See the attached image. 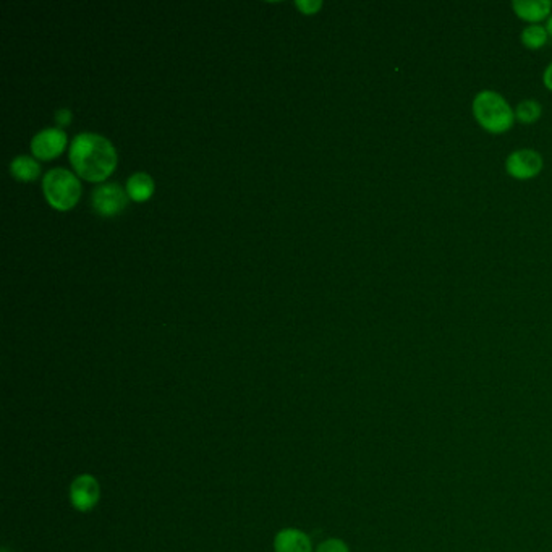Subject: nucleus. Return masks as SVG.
I'll list each match as a JSON object with an SVG mask.
<instances>
[{"mask_svg": "<svg viewBox=\"0 0 552 552\" xmlns=\"http://www.w3.org/2000/svg\"><path fill=\"white\" fill-rule=\"evenodd\" d=\"M70 161L80 177L102 182L116 169L117 154L110 141L101 135L80 133L71 143Z\"/></svg>", "mask_w": 552, "mask_h": 552, "instance_id": "nucleus-1", "label": "nucleus"}, {"mask_svg": "<svg viewBox=\"0 0 552 552\" xmlns=\"http://www.w3.org/2000/svg\"><path fill=\"white\" fill-rule=\"evenodd\" d=\"M473 117L484 132L491 135H502L515 124V110L506 101L504 96L492 89H482L474 96Z\"/></svg>", "mask_w": 552, "mask_h": 552, "instance_id": "nucleus-2", "label": "nucleus"}, {"mask_svg": "<svg viewBox=\"0 0 552 552\" xmlns=\"http://www.w3.org/2000/svg\"><path fill=\"white\" fill-rule=\"evenodd\" d=\"M42 190L47 201L59 211H69L77 204L81 195V185L79 179L65 169H52L42 180Z\"/></svg>", "mask_w": 552, "mask_h": 552, "instance_id": "nucleus-3", "label": "nucleus"}, {"mask_svg": "<svg viewBox=\"0 0 552 552\" xmlns=\"http://www.w3.org/2000/svg\"><path fill=\"white\" fill-rule=\"evenodd\" d=\"M69 498L71 507L77 512H91L101 501V484L94 474H79L71 482Z\"/></svg>", "mask_w": 552, "mask_h": 552, "instance_id": "nucleus-4", "label": "nucleus"}, {"mask_svg": "<svg viewBox=\"0 0 552 552\" xmlns=\"http://www.w3.org/2000/svg\"><path fill=\"white\" fill-rule=\"evenodd\" d=\"M543 167V156L535 149H517L506 159V171L512 179H535L541 173Z\"/></svg>", "mask_w": 552, "mask_h": 552, "instance_id": "nucleus-5", "label": "nucleus"}, {"mask_svg": "<svg viewBox=\"0 0 552 552\" xmlns=\"http://www.w3.org/2000/svg\"><path fill=\"white\" fill-rule=\"evenodd\" d=\"M126 204V193L118 183H104L93 192V208L101 216H116Z\"/></svg>", "mask_w": 552, "mask_h": 552, "instance_id": "nucleus-6", "label": "nucleus"}, {"mask_svg": "<svg viewBox=\"0 0 552 552\" xmlns=\"http://www.w3.org/2000/svg\"><path fill=\"white\" fill-rule=\"evenodd\" d=\"M65 143H67V135L62 130L46 128L33 138V154L40 159H52L62 153Z\"/></svg>", "mask_w": 552, "mask_h": 552, "instance_id": "nucleus-7", "label": "nucleus"}, {"mask_svg": "<svg viewBox=\"0 0 552 552\" xmlns=\"http://www.w3.org/2000/svg\"><path fill=\"white\" fill-rule=\"evenodd\" d=\"M273 547L274 552H314L312 537L294 527L280 529L274 537Z\"/></svg>", "mask_w": 552, "mask_h": 552, "instance_id": "nucleus-8", "label": "nucleus"}, {"mask_svg": "<svg viewBox=\"0 0 552 552\" xmlns=\"http://www.w3.org/2000/svg\"><path fill=\"white\" fill-rule=\"evenodd\" d=\"M512 10L515 15L529 24H539L552 15L551 0H513Z\"/></svg>", "mask_w": 552, "mask_h": 552, "instance_id": "nucleus-9", "label": "nucleus"}, {"mask_svg": "<svg viewBox=\"0 0 552 552\" xmlns=\"http://www.w3.org/2000/svg\"><path fill=\"white\" fill-rule=\"evenodd\" d=\"M154 192V182L145 172H138L126 182V193L135 201H146Z\"/></svg>", "mask_w": 552, "mask_h": 552, "instance_id": "nucleus-10", "label": "nucleus"}, {"mask_svg": "<svg viewBox=\"0 0 552 552\" xmlns=\"http://www.w3.org/2000/svg\"><path fill=\"white\" fill-rule=\"evenodd\" d=\"M547 40H549V33L546 30V26H541V24H529L520 34L521 44L531 51H538L545 47Z\"/></svg>", "mask_w": 552, "mask_h": 552, "instance_id": "nucleus-11", "label": "nucleus"}, {"mask_svg": "<svg viewBox=\"0 0 552 552\" xmlns=\"http://www.w3.org/2000/svg\"><path fill=\"white\" fill-rule=\"evenodd\" d=\"M10 171L20 180H34L40 175V164L33 157L18 156L10 164Z\"/></svg>", "mask_w": 552, "mask_h": 552, "instance_id": "nucleus-12", "label": "nucleus"}, {"mask_svg": "<svg viewBox=\"0 0 552 552\" xmlns=\"http://www.w3.org/2000/svg\"><path fill=\"white\" fill-rule=\"evenodd\" d=\"M541 116H543V108L535 99H525V101L519 102L515 108V120H519L520 124H535L541 118Z\"/></svg>", "mask_w": 552, "mask_h": 552, "instance_id": "nucleus-13", "label": "nucleus"}, {"mask_svg": "<svg viewBox=\"0 0 552 552\" xmlns=\"http://www.w3.org/2000/svg\"><path fill=\"white\" fill-rule=\"evenodd\" d=\"M314 552H351V546L341 538H327L316 546Z\"/></svg>", "mask_w": 552, "mask_h": 552, "instance_id": "nucleus-14", "label": "nucleus"}, {"mask_svg": "<svg viewBox=\"0 0 552 552\" xmlns=\"http://www.w3.org/2000/svg\"><path fill=\"white\" fill-rule=\"evenodd\" d=\"M296 7L302 8L304 14H314L321 7V2H296Z\"/></svg>", "mask_w": 552, "mask_h": 552, "instance_id": "nucleus-15", "label": "nucleus"}, {"mask_svg": "<svg viewBox=\"0 0 552 552\" xmlns=\"http://www.w3.org/2000/svg\"><path fill=\"white\" fill-rule=\"evenodd\" d=\"M55 120L59 122V125H69L71 120L70 110L69 109H61L57 114H55Z\"/></svg>", "mask_w": 552, "mask_h": 552, "instance_id": "nucleus-16", "label": "nucleus"}, {"mask_svg": "<svg viewBox=\"0 0 552 552\" xmlns=\"http://www.w3.org/2000/svg\"><path fill=\"white\" fill-rule=\"evenodd\" d=\"M543 83L552 93V62L546 67L545 73H543Z\"/></svg>", "mask_w": 552, "mask_h": 552, "instance_id": "nucleus-17", "label": "nucleus"}, {"mask_svg": "<svg viewBox=\"0 0 552 552\" xmlns=\"http://www.w3.org/2000/svg\"><path fill=\"white\" fill-rule=\"evenodd\" d=\"M546 30L549 33V36L552 38V15L547 18V23H546Z\"/></svg>", "mask_w": 552, "mask_h": 552, "instance_id": "nucleus-18", "label": "nucleus"}, {"mask_svg": "<svg viewBox=\"0 0 552 552\" xmlns=\"http://www.w3.org/2000/svg\"><path fill=\"white\" fill-rule=\"evenodd\" d=\"M2 552H8V549H5V547H4V549H2Z\"/></svg>", "mask_w": 552, "mask_h": 552, "instance_id": "nucleus-19", "label": "nucleus"}]
</instances>
